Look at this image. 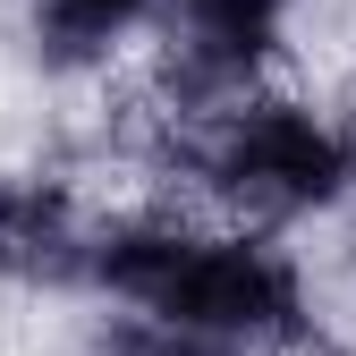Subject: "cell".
Returning a JSON list of instances; mask_svg holds the SVG:
<instances>
[{
	"label": "cell",
	"mask_w": 356,
	"mask_h": 356,
	"mask_svg": "<svg viewBox=\"0 0 356 356\" xmlns=\"http://www.w3.org/2000/svg\"><path fill=\"white\" fill-rule=\"evenodd\" d=\"M102 238L51 170H0V280L17 289H94Z\"/></svg>",
	"instance_id": "cell-1"
},
{
	"label": "cell",
	"mask_w": 356,
	"mask_h": 356,
	"mask_svg": "<svg viewBox=\"0 0 356 356\" xmlns=\"http://www.w3.org/2000/svg\"><path fill=\"white\" fill-rule=\"evenodd\" d=\"M145 17H153V0H26V34H34L42 68L102 60L111 42H127Z\"/></svg>",
	"instance_id": "cell-2"
},
{
	"label": "cell",
	"mask_w": 356,
	"mask_h": 356,
	"mask_svg": "<svg viewBox=\"0 0 356 356\" xmlns=\"http://www.w3.org/2000/svg\"><path fill=\"white\" fill-rule=\"evenodd\" d=\"M323 127H331V153H339V195L356 204V68H339L331 102H323Z\"/></svg>",
	"instance_id": "cell-3"
}]
</instances>
